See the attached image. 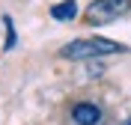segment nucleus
<instances>
[{
	"mask_svg": "<svg viewBox=\"0 0 131 125\" xmlns=\"http://www.w3.org/2000/svg\"><path fill=\"white\" fill-rule=\"evenodd\" d=\"M110 54H122V45L113 42V39H101V36L74 39V42L60 48L63 60H98V57H110Z\"/></svg>",
	"mask_w": 131,
	"mask_h": 125,
	"instance_id": "obj_1",
	"label": "nucleus"
},
{
	"mask_svg": "<svg viewBox=\"0 0 131 125\" xmlns=\"http://www.w3.org/2000/svg\"><path fill=\"white\" fill-rule=\"evenodd\" d=\"M125 125H131V122H125Z\"/></svg>",
	"mask_w": 131,
	"mask_h": 125,
	"instance_id": "obj_5",
	"label": "nucleus"
},
{
	"mask_svg": "<svg viewBox=\"0 0 131 125\" xmlns=\"http://www.w3.org/2000/svg\"><path fill=\"white\" fill-rule=\"evenodd\" d=\"M72 119L74 125H98L101 122V107L92 101H78L72 107Z\"/></svg>",
	"mask_w": 131,
	"mask_h": 125,
	"instance_id": "obj_3",
	"label": "nucleus"
},
{
	"mask_svg": "<svg viewBox=\"0 0 131 125\" xmlns=\"http://www.w3.org/2000/svg\"><path fill=\"white\" fill-rule=\"evenodd\" d=\"M131 9V0H92L90 6H86V24L98 27V24H110L116 18L128 15Z\"/></svg>",
	"mask_w": 131,
	"mask_h": 125,
	"instance_id": "obj_2",
	"label": "nucleus"
},
{
	"mask_svg": "<svg viewBox=\"0 0 131 125\" xmlns=\"http://www.w3.org/2000/svg\"><path fill=\"white\" fill-rule=\"evenodd\" d=\"M74 15H78V3L74 0H63L57 6H51V18L54 21H72Z\"/></svg>",
	"mask_w": 131,
	"mask_h": 125,
	"instance_id": "obj_4",
	"label": "nucleus"
}]
</instances>
